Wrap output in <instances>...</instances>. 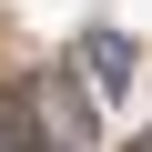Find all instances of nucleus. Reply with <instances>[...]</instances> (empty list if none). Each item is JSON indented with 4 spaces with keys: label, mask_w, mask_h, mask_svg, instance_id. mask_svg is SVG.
Masks as SVG:
<instances>
[{
    "label": "nucleus",
    "mask_w": 152,
    "mask_h": 152,
    "mask_svg": "<svg viewBox=\"0 0 152 152\" xmlns=\"http://www.w3.org/2000/svg\"><path fill=\"white\" fill-rule=\"evenodd\" d=\"M81 61H91V91H102V102H132V41H122V31H91Z\"/></svg>",
    "instance_id": "1"
},
{
    "label": "nucleus",
    "mask_w": 152,
    "mask_h": 152,
    "mask_svg": "<svg viewBox=\"0 0 152 152\" xmlns=\"http://www.w3.org/2000/svg\"><path fill=\"white\" fill-rule=\"evenodd\" d=\"M0 152H41V142H31V122H20V102H0Z\"/></svg>",
    "instance_id": "2"
}]
</instances>
